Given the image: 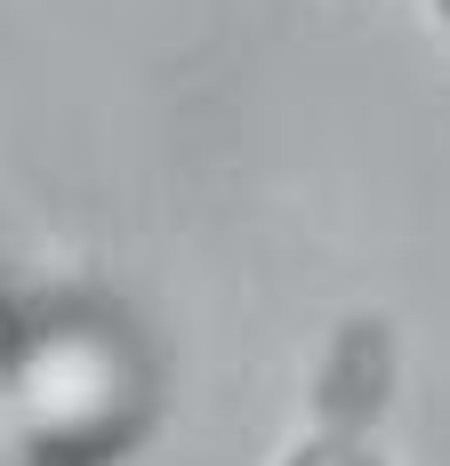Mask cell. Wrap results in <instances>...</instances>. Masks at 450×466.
<instances>
[{
  "instance_id": "obj_1",
  "label": "cell",
  "mask_w": 450,
  "mask_h": 466,
  "mask_svg": "<svg viewBox=\"0 0 450 466\" xmlns=\"http://www.w3.org/2000/svg\"><path fill=\"white\" fill-rule=\"evenodd\" d=\"M273 466H386V451H378L362 426H314L298 451H281Z\"/></svg>"
},
{
  "instance_id": "obj_2",
  "label": "cell",
  "mask_w": 450,
  "mask_h": 466,
  "mask_svg": "<svg viewBox=\"0 0 450 466\" xmlns=\"http://www.w3.org/2000/svg\"><path fill=\"white\" fill-rule=\"evenodd\" d=\"M426 8H435V25H443V41H450V0H426Z\"/></svg>"
}]
</instances>
